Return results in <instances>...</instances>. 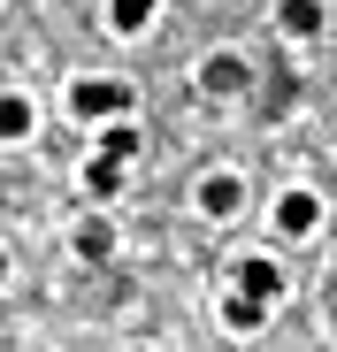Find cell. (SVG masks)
Segmentation results:
<instances>
[{
	"instance_id": "cell-7",
	"label": "cell",
	"mask_w": 337,
	"mask_h": 352,
	"mask_svg": "<svg viewBox=\"0 0 337 352\" xmlns=\"http://www.w3.org/2000/svg\"><path fill=\"white\" fill-rule=\"evenodd\" d=\"M77 184H85V199H116V192L131 184V161H116V153H92V161L77 168Z\"/></svg>"
},
{
	"instance_id": "cell-6",
	"label": "cell",
	"mask_w": 337,
	"mask_h": 352,
	"mask_svg": "<svg viewBox=\"0 0 337 352\" xmlns=\"http://www.w3.org/2000/svg\"><path fill=\"white\" fill-rule=\"evenodd\" d=\"M276 31L284 38H322L329 31V0H276Z\"/></svg>"
},
{
	"instance_id": "cell-1",
	"label": "cell",
	"mask_w": 337,
	"mask_h": 352,
	"mask_svg": "<svg viewBox=\"0 0 337 352\" xmlns=\"http://www.w3.org/2000/svg\"><path fill=\"white\" fill-rule=\"evenodd\" d=\"M62 100H69L77 123H92V131H100V123H116V115H131V85H123V77H69Z\"/></svg>"
},
{
	"instance_id": "cell-2",
	"label": "cell",
	"mask_w": 337,
	"mask_h": 352,
	"mask_svg": "<svg viewBox=\"0 0 337 352\" xmlns=\"http://www.w3.org/2000/svg\"><path fill=\"white\" fill-rule=\"evenodd\" d=\"M268 230H276L284 245H307L314 230H322V192H314V184H284V192L268 199Z\"/></svg>"
},
{
	"instance_id": "cell-3",
	"label": "cell",
	"mask_w": 337,
	"mask_h": 352,
	"mask_svg": "<svg viewBox=\"0 0 337 352\" xmlns=\"http://www.w3.org/2000/svg\"><path fill=\"white\" fill-rule=\"evenodd\" d=\"M246 85H253V62H246L238 46H215V54L192 62V92H199V100H238Z\"/></svg>"
},
{
	"instance_id": "cell-9",
	"label": "cell",
	"mask_w": 337,
	"mask_h": 352,
	"mask_svg": "<svg viewBox=\"0 0 337 352\" xmlns=\"http://www.w3.org/2000/svg\"><path fill=\"white\" fill-rule=\"evenodd\" d=\"M69 253H77V261H116V222H107V214H85V222L69 230Z\"/></svg>"
},
{
	"instance_id": "cell-11",
	"label": "cell",
	"mask_w": 337,
	"mask_h": 352,
	"mask_svg": "<svg viewBox=\"0 0 337 352\" xmlns=\"http://www.w3.org/2000/svg\"><path fill=\"white\" fill-rule=\"evenodd\" d=\"M238 291H253V299L276 307V299H284V268H276L268 253H246V261H238Z\"/></svg>"
},
{
	"instance_id": "cell-8",
	"label": "cell",
	"mask_w": 337,
	"mask_h": 352,
	"mask_svg": "<svg viewBox=\"0 0 337 352\" xmlns=\"http://www.w3.org/2000/svg\"><path fill=\"white\" fill-rule=\"evenodd\" d=\"M268 299H253V291H238L230 283V299H222V329H230V337H253V329H268Z\"/></svg>"
},
{
	"instance_id": "cell-13",
	"label": "cell",
	"mask_w": 337,
	"mask_h": 352,
	"mask_svg": "<svg viewBox=\"0 0 337 352\" xmlns=\"http://www.w3.org/2000/svg\"><path fill=\"white\" fill-rule=\"evenodd\" d=\"M0 283H8V245H0Z\"/></svg>"
},
{
	"instance_id": "cell-10",
	"label": "cell",
	"mask_w": 337,
	"mask_h": 352,
	"mask_svg": "<svg viewBox=\"0 0 337 352\" xmlns=\"http://www.w3.org/2000/svg\"><path fill=\"white\" fill-rule=\"evenodd\" d=\"M161 23V0H107V31L116 38H146Z\"/></svg>"
},
{
	"instance_id": "cell-12",
	"label": "cell",
	"mask_w": 337,
	"mask_h": 352,
	"mask_svg": "<svg viewBox=\"0 0 337 352\" xmlns=\"http://www.w3.org/2000/svg\"><path fill=\"white\" fill-rule=\"evenodd\" d=\"M92 153H116V161H138L146 153V131L131 123V115H116V123H100V146Z\"/></svg>"
},
{
	"instance_id": "cell-5",
	"label": "cell",
	"mask_w": 337,
	"mask_h": 352,
	"mask_svg": "<svg viewBox=\"0 0 337 352\" xmlns=\"http://www.w3.org/2000/svg\"><path fill=\"white\" fill-rule=\"evenodd\" d=\"M31 131H39V100L31 92H0V146H31Z\"/></svg>"
},
{
	"instance_id": "cell-4",
	"label": "cell",
	"mask_w": 337,
	"mask_h": 352,
	"mask_svg": "<svg viewBox=\"0 0 337 352\" xmlns=\"http://www.w3.org/2000/svg\"><path fill=\"white\" fill-rule=\"evenodd\" d=\"M192 207H199L207 222H230V214L246 207V176H238V168H207L199 192H192Z\"/></svg>"
}]
</instances>
